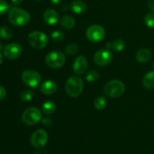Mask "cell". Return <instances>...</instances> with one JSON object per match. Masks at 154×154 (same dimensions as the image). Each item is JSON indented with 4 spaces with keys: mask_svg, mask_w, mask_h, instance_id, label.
I'll list each match as a JSON object with an SVG mask.
<instances>
[{
    "mask_svg": "<svg viewBox=\"0 0 154 154\" xmlns=\"http://www.w3.org/2000/svg\"><path fill=\"white\" fill-rule=\"evenodd\" d=\"M112 52L109 49H102L98 51L94 55V62L99 66H105L113 60Z\"/></svg>",
    "mask_w": 154,
    "mask_h": 154,
    "instance_id": "obj_10",
    "label": "cell"
},
{
    "mask_svg": "<svg viewBox=\"0 0 154 154\" xmlns=\"http://www.w3.org/2000/svg\"><path fill=\"white\" fill-rule=\"evenodd\" d=\"M87 39L93 43L101 42L105 37V30L100 25H92L87 29Z\"/></svg>",
    "mask_w": 154,
    "mask_h": 154,
    "instance_id": "obj_7",
    "label": "cell"
},
{
    "mask_svg": "<svg viewBox=\"0 0 154 154\" xmlns=\"http://www.w3.org/2000/svg\"><path fill=\"white\" fill-rule=\"evenodd\" d=\"M94 106L98 110H103L107 106V99L104 96H99L94 101Z\"/></svg>",
    "mask_w": 154,
    "mask_h": 154,
    "instance_id": "obj_21",
    "label": "cell"
},
{
    "mask_svg": "<svg viewBox=\"0 0 154 154\" xmlns=\"http://www.w3.org/2000/svg\"><path fill=\"white\" fill-rule=\"evenodd\" d=\"M23 53V48L17 43H11L6 45L3 49L4 56L8 60H16L19 58Z\"/></svg>",
    "mask_w": 154,
    "mask_h": 154,
    "instance_id": "obj_11",
    "label": "cell"
},
{
    "mask_svg": "<svg viewBox=\"0 0 154 154\" xmlns=\"http://www.w3.org/2000/svg\"><path fill=\"white\" fill-rule=\"evenodd\" d=\"M99 75L96 71L91 70L86 75V80L88 82H94V81H96L99 78Z\"/></svg>",
    "mask_w": 154,
    "mask_h": 154,
    "instance_id": "obj_27",
    "label": "cell"
},
{
    "mask_svg": "<svg viewBox=\"0 0 154 154\" xmlns=\"http://www.w3.org/2000/svg\"><path fill=\"white\" fill-rule=\"evenodd\" d=\"M28 42L35 49H43L48 44V38L46 34L39 31H35L28 36Z\"/></svg>",
    "mask_w": 154,
    "mask_h": 154,
    "instance_id": "obj_5",
    "label": "cell"
},
{
    "mask_svg": "<svg viewBox=\"0 0 154 154\" xmlns=\"http://www.w3.org/2000/svg\"><path fill=\"white\" fill-rule=\"evenodd\" d=\"M51 1L52 5H58L59 4L61 3V2L63 1V0H51Z\"/></svg>",
    "mask_w": 154,
    "mask_h": 154,
    "instance_id": "obj_31",
    "label": "cell"
},
{
    "mask_svg": "<svg viewBox=\"0 0 154 154\" xmlns=\"http://www.w3.org/2000/svg\"><path fill=\"white\" fill-rule=\"evenodd\" d=\"M87 6L85 3L81 0H75L71 4V9L72 11L75 14H80L84 13L87 11Z\"/></svg>",
    "mask_w": 154,
    "mask_h": 154,
    "instance_id": "obj_16",
    "label": "cell"
},
{
    "mask_svg": "<svg viewBox=\"0 0 154 154\" xmlns=\"http://www.w3.org/2000/svg\"><path fill=\"white\" fill-rule=\"evenodd\" d=\"M51 37L54 42H62L64 38L65 35H64V33L61 31H54L51 34Z\"/></svg>",
    "mask_w": 154,
    "mask_h": 154,
    "instance_id": "obj_26",
    "label": "cell"
},
{
    "mask_svg": "<svg viewBox=\"0 0 154 154\" xmlns=\"http://www.w3.org/2000/svg\"><path fill=\"white\" fill-rule=\"evenodd\" d=\"M13 31L8 26H2L0 28V37L4 39H10L13 37Z\"/></svg>",
    "mask_w": 154,
    "mask_h": 154,
    "instance_id": "obj_22",
    "label": "cell"
},
{
    "mask_svg": "<svg viewBox=\"0 0 154 154\" xmlns=\"http://www.w3.org/2000/svg\"><path fill=\"white\" fill-rule=\"evenodd\" d=\"M78 50H79L78 45L75 43H72L66 46V48H65V52L68 55H74L78 52Z\"/></svg>",
    "mask_w": 154,
    "mask_h": 154,
    "instance_id": "obj_24",
    "label": "cell"
},
{
    "mask_svg": "<svg viewBox=\"0 0 154 154\" xmlns=\"http://www.w3.org/2000/svg\"><path fill=\"white\" fill-rule=\"evenodd\" d=\"M84 84L79 77L72 76L67 80L65 85V90L69 96L76 98L81 95L84 90Z\"/></svg>",
    "mask_w": 154,
    "mask_h": 154,
    "instance_id": "obj_2",
    "label": "cell"
},
{
    "mask_svg": "<svg viewBox=\"0 0 154 154\" xmlns=\"http://www.w3.org/2000/svg\"><path fill=\"white\" fill-rule=\"evenodd\" d=\"M144 23L149 28H154V13H149L146 15Z\"/></svg>",
    "mask_w": 154,
    "mask_h": 154,
    "instance_id": "obj_25",
    "label": "cell"
},
{
    "mask_svg": "<svg viewBox=\"0 0 154 154\" xmlns=\"http://www.w3.org/2000/svg\"><path fill=\"white\" fill-rule=\"evenodd\" d=\"M143 85L147 90H154V71L148 72L144 77Z\"/></svg>",
    "mask_w": 154,
    "mask_h": 154,
    "instance_id": "obj_18",
    "label": "cell"
},
{
    "mask_svg": "<svg viewBox=\"0 0 154 154\" xmlns=\"http://www.w3.org/2000/svg\"><path fill=\"white\" fill-rule=\"evenodd\" d=\"M152 57L151 51L147 48H142L140 49L139 51L137 52L135 58H136L137 61L140 63H145L150 61Z\"/></svg>",
    "mask_w": 154,
    "mask_h": 154,
    "instance_id": "obj_15",
    "label": "cell"
},
{
    "mask_svg": "<svg viewBox=\"0 0 154 154\" xmlns=\"http://www.w3.org/2000/svg\"><path fill=\"white\" fill-rule=\"evenodd\" d=\"M6 93H7V92H6L5 88L2 86H0V101L5 99V97L6 96Z\"/></svg>",
    "mask_w": 154,
    "mask_h": 154,
    "instance_id": "obj_29",
    "label": "cell"
},
{
    "mask_svg": "<svg viewBox=\"0 0 154 154\" xmlns=\"http://www.w3.org/2000/svg\"><path fill=\"white\" fill-rule=\"evenodd\" d=\"M48 141V134L44 129H38L32 133L30 138L32 145L37 149H41L46 145Z\"/></svg>",
    "mask_w": 154,
    "mask_h": 154,
    "instance_id": "obj_9",
    "label": "cell"
},
{
    "mask_svg": "<svg viewBox=\"0 0 154 154\" xmlns=\"http://www.w3.org/2000/svg\"><path fill=\"white\" fill-rule=\"evenodd\" d=\"M34 97V93L30 90H26L23 91L20 95L21 101L24 102H29Z\"/></svg>",
    "mask_w": 154,
    "mask_h": 154,
    "instance_id": "obj_23",
    "label": "cell"
},
{
    "mask_svg": "<svg viewBox=\"0 0 154 154\" xmlns=\"http://www.w3.org/2000/svg\"><path fill=\"white\" fill-rule=\"evenodd\" d=\"M35 154H39V153H35Z\"/></svg>",
    "mask_w": 154,
    "mask_h": 154,
    "instance_id": "obj_35",
    "label": "cell"
},
{
    "mask_svg": "<svg viewBox=\"0 0 154 154\" xmlns=\"http://www.w3.org/2000/svg\"><path fill=\"white\" fill-rule=\"evenodd\" d=\"M73 71L77 75H83L85 73L88 68V60L84 56H79L73 63Z\"/></svg>",
    "mask_w": 154,
    "mask_h": 154,
    "instance_id": "obj_12",
    "label": "cell"
},
{
    "mask_svg": "<svg viewBox=\"0 0 154 154\" xmlns=\"http://www.w3.org/2000/svg\"><path fill=\"white\" fill-rule=\"evenodd\" d=\"M108 49H112L115 51H122L126 47V42L123 39H116L112 42L106 44Z\"/></svg>",
    "mask_w": 154,
    "mask_h": 154,
    "instance_id": "obj_17",
    "label": "cell"
},
{
    "mask_svg": "<svg viewBox=\"0 0 154 154\" xmlns=\"http://www.w3.org/2000/svg\"><path fill=\"white\" fill-rule=\"evenodd\" d=\"M3 60H4V57H3L2 54L0 53V65L3 63Z\"/></svg>",
    "mask_w": 154,
    "mask_h": 154,
    "instance_id": "obj_33",
    "label": "cell"
},
{
    "mask_svg": "<svg viewBox=\"0 0 154 154\" xmlns=\"http://www.w3.org/2000/svg\"><path fill=\"white\" fill-rule=\"evenodd\" d=\"M60 24L66 29H71L75 25V20L72 16L66 15L60 19Z\"/></svg>",
    "mask_w": 154,
    "mask_h": 154,
    "instance_id": "obj_19",
    "label": "cell"
},
{
    "mask_svg": "<svg viewBox=\"0 0 154 154\" xmlns=\"http://www.w3.org/2000/svg\"><path fill=\"white\" fill-rule=\"evenodd\" d=\"M42 114L40 110L35 107L28 108L22 114V121L27 126H34L41 121Z\"/></svg>",
    "mask_w": 154,
    "mask_h": 154,
    "instance_id": "obj_4",
    "label": "cell"
},
{
    "mask_svg": "<svg viewBox=\"0 0 154 154\" xmlns=\"http://www.w3.org/2000/svg\"><path fill=\"white\" fill-rule=\"evenodd\" d=\"M147 4H148V7L150 8V10L154 11V0H148Z\"/></svg>",
    "mask_w": 154,
    "mask_h": 154,
    "instance_id": "obj_30",
    "label": "cell"
},
{
    "mask_svg": "<svg viewBox=\"0 0 154 154\" xmlns=\"http://www.w3.org/2000/svg\"><path fill=\"white\" fill-rule=\"evenodd\" d=\"M56 111V104L51 100L45 102L42 105V111L46 114H54Z\"/></svg>",
    "mask_w": 154,
    "mask_h": 154,
    "instance_id": "obj_20",
    "label": "cell"
},
{
    "mask_svg": "<svg viewBox=\"0 0 154 154\" xmlns=\"http://www.w3.org/2000/svg\"><path fill=\"white\" fill-rule=\"evenodd\" d=\"M43 19L48 25H55L60 20V15L54 9H48L44 12Z\"/></svg>",
    "mask_w": 154,
    "mask_h": 154,
    "instance_id": "obj_13",
    "label": "cell"
},
{
    "mask_svg": "<svg viewBox=\"0 0 154 154\" xmlns=\"http://www.w3.org/2000/svg\"><path fill=\"white\" fill-rule=\"evenodd\" d=\"M8 20L15 26H23L30 21V14L20 8H12L8 13Z\"/></svg>",
    "mask_w": 154,
    "mask_h": 154,
    "instance_id": "obj_1",
    "label": "cell"
},
{
    "mask_svg": "<svg viewBox=\"0 0 154 154\" xmlns=\"http://www.w3.org/2000/svg\"><path fill=\"white\" fill-rule=\"evenodd\" d=\"M10 6L5 0H0V15H4L8 11Z\"/></svg>",
    "mask_w": 154,
    "mask_h": 154,
    "instance_id": "obj_28",
    "label": "cell"
},
{
    "mask_svg": "<svg viewBox=\"0 0 154 154\" xmlns=\"http://www.w3.org/2000/svg\"><path fill=\"white\" fill-rule=\"evenodd\" d=\"M23 0H11L12 3H13L14 5H20L21 3L23 2Z\"/></svg>",
    "mask_w": 154,
    "mask_h": 154,
    "instance_id": "obj_32",
    "label": "cell"
},
{
    "mask_svg": "<svg viewBox=\"0 0 154 154\" xmlns=\"http://www.w3.org/2000/svg\"><path fill=\"white\" fill-rule=\"evenodd\" d=\"M125 86L123 82L118 80H113L105 84L104 93L106 96L111 98L120 97L124 93Z\"/></svg>",
    "mask_w": 154,
    "mask_h": 154,
    "instance_id": "obj_3",
    "label": "cell"
},
{
    "mask_svg": "<svg viewBox=\"0 0 154 154\" xmlns=\"http://www.w3.org/2000/svg\"><path fill=\"white\" fill-rule=\"evenodd\" d=\"M153 68H154V66H153Z\"/></svg>",
    "mask_w": 154,
    "mask_h": 154,
    "instance_id": "obj_37",
    "label": "cell"
},
{
    "mask_svg": "<svg viewBox=\"0 0 154 154\" xmlns=\"http://www.w3.org/2000/svg\"><path fill=\"white\" fill-rule=\"evenodd\" d=\"M38 1H41V0H38Z\"/></svg>",
    "mask_w": 154,
    "mask_h": 154,
    "instance_id": "obj_36",
    "label": "cell"
},
{
    "mask_svg": "<svg viewBox=\"0 0 154 154\" xmlns=\"http://www.w3.org/2000/svg\"><path fill=\"white\" fill-rule=\"evenodd\" d=\"M45 63L53 69H60L66 63V57L60 51H52L45 57Z\"/></svg>",
    "mask_w": 154,
    "mask_h": 154,
    "instance_id": "obj_6",
    "label": "cell"
},
{
    "mask_svg": "<svg viewBox=\"0 0 154 154\" xmlns=\"http://www.w3.org/2000/svg\"><path fill=\"white\" fill-rule=\"evenodd\" d=\"M22 80L24 84L32 88L38 87L42 82V77L38 72L33 70H26L22 74Z\"/></svg>",
    "mask_w": 154,
    "mask_h": 154,
    "instance_id": "obj_8",
    "label": "cell"
},
{
    "mask_svg": "<svg viewBox=\"0 0 154 154\" xmlns=\"http://www.w3.org/2000/svg\"><path fill=\"white\" fill-rule=\"evenodd\" d=\"M2 43L0 42V51H2Z\"/></svg>",
    "mask_w": 154,
    "mask_h": 154,
    "instance_id": "obj_34",
    "label": "cell"
},
{
    "mask_svg": "<svg viewBox=\"0 0 154 154\" xmlns=\"http://www.w3.org/2000/svg\"><path fill=\"white\" fill-rule=\"evenodd\" d=\"M41 92L45 95H52L57 90V85L54 81H46L41 85Z\"/></svg>",
    "mask_w": 154,
    "mask_h": 154,
    "instance_id": "obj_14",
    "label": "cell"
}]
</instances>
